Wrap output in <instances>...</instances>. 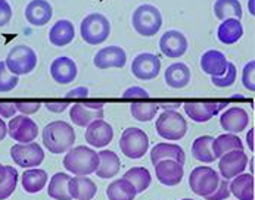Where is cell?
I'll return each instance as SVG.
<instances>
[{"label":"cell","instance_id":"cell-1","mask_svg":"<svg viewBox=\"0 0 255 200\" xmlns=\"http://www.w3.org/2000/svg\"><path fill=\"white\" fill-rule=\"evenodd\" d=\"M43 144L44 147L55 153H65L73 147L75 141V131L65 121H53L43 128Z\"/></svg>","mask_w":255,"mask_h":200},{"label":"cell","instance_id":"cell-2","mask_svg":"<svg viewBox=\"0 0 255 200\" xmlns=\"http://www.w3.org/2000/svg\"><path fill=\"white\" fill-rule=\"evenodd\" d=\"M64 167L75 175L87 177L96 172L99 167V155L90 147H84V146L74 147L68 150L64 159Z\"/></svg>","mask_w":255,"mask_h":200},{"label":"cell","instance_id":"cell-3","mask_svg":"<svg viewBox=\"0 0 255 200\" xmlns=\"http://www.w3.org/2000/svg\"><path fill=\"white\" fill-rule=\"evenodd\" d=\"M81 38L87 44H101L111 34V24L108 18L102 13H90L87 15L80 25Z\"/></svg>","mask_w":255,"mask_h":200},{"label":"cell","instance_id":"cell-4","mask_svg":"<svg viewBox=\"0 0 255 200\" xmlns=\"http://www.w3.org/2000/svg\"><path fill=\"white\" fill-rule=\"evenodd\" d=\"M162 16L158 7L152 4H142L133 13V28L143 37H152L161 30Z\"/></svg>","mask_w":255,"mask_h":200},{"label":"cell","instance_id":"cell-5","mask_svg":"<svg viewBox=\"0 0 255 200\" xmlns=\"http://www.w3.org/2000/svg\"><path fill=\"white\" fill-rule=\"evenodd\" d=\"M4 64L9 72H12L13 75H25L36 68L37 55L30 46L19 44L10 49Z\"/></svg>","mask_w":255,"mask_h":200},{"label":"cell","instance_id":"cell-6","mask_svg":"<svg viewBox=\"0 0 255 200\" xmlns=\"http://www.w3.org/2000/svg\"><path fill=\"white\" fill-rule=\"evenodd\" d=\"M187 122L176 110H164L156 119V133L167 140H180L186 135Z\"/></svg>","mask_w":255,"mask_h":200},{"label":"cell","instance_id":"cell-7","mask_svg":"<svg viewBox=\"0 0 255 200\" xmlns=\"http://www.w3.org/2000/svg\"><path fill=\"white\" fill-rule=\"evenodd\" d=\"M220 177L219 174L210 167H196L189 177V186L190 190L202 198H207L216 192L219 187Z\"/></svg>","mask_w":255,"mask_h":200},{"label":"cell","instance_id":"cell-8","mask_svg":"<svg viewBox=\"0 0 255 200\" xmlns=\"http://www.w3.org/2000/svg\"><path fill=\"white\" fill-rule=\"evenodd\" d=\"M121 152L130 159H140L145 156L149 147V138L143 130L131 127L124 130L120 138Z\"/></svg>","mask_w":255,"mask_h":200},{"label":"cell","instance_id":"cell-9","mask_svg":"<svg viewBox=\"0 0 255 200\" xmlns=\"http://www.w3.org/2000/svg\"><path fill=\"white\" fill-rule=\"evenodd\" d=\"M10 158L21 168H36L44 159L43 149L34 143H19L10 147Z\"/></svg>","mask_w":255,"mask_h":200},{"label":"cell","instance_id":"cell-10","mask_svg":"<svg viewBox=\"0 0 255 200\" xmlns=\"http://www.w3.org/2000/svg\"><path fill=\"white\" fill-rule=\"evenodd\" d=\"M7 133L10 138L19 143H31L38 134V127L27 115H18L13 116L7 124Z\"/></svg>","mask_w":255,"mask_h":200},{"label":"cell","instance_id":"cell-11","mask_svg":"<svg viewBox=\"0 0 255 200\" xmlns=\"http://www.w3.org/2000/svg\"><path fill=\"white\" fill-rule=\"evenodd\" d=\"M248 165V156L244 150H232L220 158L219 169L224 180L241 175Z\"/></svg>","mask_w":255,"mask_h":200},{"label":"cell","instance_id":"cell-12","mask_svg":"<svg viewBox=\"0 0 255 200\" xmlns=\"http://www.w3.org/2000/svg\"><path fill=\"white\" fill-rule=\"evenodd\" d=\"M229 104V100L224 101H204V103H186L184 112L187 113V116L190 119H193L195 122H207L210 121L214 115H217L221 112L226 106Z\"/></svg>","mask_w":255,"mask_h":200},{"label":"cell","instance_id":"cell-13","mask_svg":"<svg viewBox=\"0 0 255 200\" xmlns=\"http://www.w3.org/2000/svg\"><path fill=\"white\" fill-rule=\"evenodd\" d=\"M161 71V61L152 53H140L131 64V72L136 78L149 81L158 77Z\"/></svg>","mask_w":255,"mask_h":200},{"label":"cell","instance_id":"cell-14","mask_svg":"<svg viewBox=\"0 0 255 200\" xmlns=\"http://www.w3.org/2000/svg\"><path fill=\"white\" fill-rule=\"evenodd\" d=\"M159 49L167 58H180L187 50V38L177 30H170L162 34Z\"/></svg>","mask_w":255,"mask_h":200},{"label":"cell","instance_id":"cell-15","mask_svg":"<svg viewBox=\"0 0 255 200\" xmlns=\"http://www.w3.org/2000/svg\"><path fill=\"white\" fill-rule=\"evenodd\" d=\"M114 138V130L104 119H95L87 125L86 141L93 147H107Z\"/></svg>","mask_w":255,"mask_h":200},{"label":"cell","instance_id":"cell-16","mask_svg":"<svg viewBox=\"0 0 255 200\" xmlns=\"http://www.w3.org/2000/svg\"><path fill=\"white\" fill-rule=\"evenodd\" d=\"M127 62V55L123 47L120 46H108L102 50H99L93 59L95 67L99 69H108V68H123Z\"/></svg>","mask_w":255,"mask_h":200},{"label":"cell","instance_id":"cell-17","mask_svg":"<svg viewBox=\"0 0 255 200\" xmlns=\"http://www.w3.org/2000/svg\"><path fill=\"white\" fill-rule=\"evenodd\" d=\"M155 172H156V178L159 180V183L164 186H168V187L177 186L184 175L182 164L171 161V159L159 161L155 165Z\"/></svg>","mask_w":255,"mask_h":200},{"label":"cell","instance_id":"cell-18","mask_svg":"<svg viewBox=\"0 0 255 200\" xmlns=\"http://www.w3.org/2000/svg\"><path fill=\"white\" fill-rule=\"evenodd\" d=\"M221 128L229 133H241L244 131L250 124V116L242 107H230L229 110L223 112L220 118Z\"/></svg>","mask_w":255,"mask_h":200},{"label":"cell","instance_id":"cell-19","mask_svg":"<svg viewBox=\"0 0 255 200\" xmlns=\"http://www.w3.org/2000/svg\"><path fill=\"white\" fill-rule=\"evenodd\" d=\"M53 15L52 4L47 0H33L25 7V18L31 25L43 27L46 25Z\"/></svg>","mask_w":255,"mask_h":200},{"label":"cell","instance_id":"cell-20","mask_svg":"<svg viewBox=\"0 0 255 200\" xmlns=\"http://www.w3.org/2000/svg\"><path fill=\"white\" fill-rule=\"evenodd\" d=\"M50 75L59 84H70L77 77V65L67 56L56 58L50 65Z\"/></svg>","mask_w":255,"mask_h":200},{"label":"cell","instance_id":"cell-21","mask_svg":"<svg viewBox=\"0 0 255 200\" xmlns=\"http://www.w3.org/2000/svg\"><path fill=\"white\" fill-rule=\"evenodd\" d=\"M164 159H171L179 164H184L186 161V153L180 146L177 144H168V143H158L152 147L150 150V162L155 167L159 161Z\"/></svg>","mask_w":255,"mask_h":200},{"label":"cell","instance_id":"cell-22","mask_svg":"<svg viewBox=\"0 0 255 200\" xmlns=\"http://www.w3.org/2000/svg\"><path fill=\"white\" fill-rule=\"evenodd\" d=\"M96 184L84 177V175H75L74 178H70L68 183V193L71 199L77 200H92L96 196Z\"/></svg>","mask_w":255,"mask_h":200},{"label":"cell","instance_id":"cell-23","mask_svg":"<svg viewBox=\"0 0 255 200\" xmlns=\"http://www.w3.org/2000/svg\"><path fill=\"white\" fill-rule=\"evenodd\" d=\"M229 183L230 195L238 200H254V175L241 174Z\"/></svg>","mask_w":255,"mask_h":200},{"label":"cell","instance_id":"cell-24","mask_svg":"<svg viewBox=\"0 0 255 200\" xmlns=\"http://www.w3.org/2000/svg\"><path fill=\"white\" fill-rule=\"evenodd\" d=\"M201 68L211 77H220L227 69V59L220 50H208L201 58Z\"/></svg>","mask_w":255,"mask_h":200},{"label":"cell","instance_id":"cell-25","mask_svg":"<svg viewBox=\"0 0 255 200\" xmlns=\"http://www.w3.org/2000/svg\"><path fill=\"white\" fill-rule=\"evenodd\" d=\"M70 118L78 127H87L95 119H104V109H92L86 103H77L71 107Z\"/></svg>","mask_w":255,"mask_h":200},{"label":"cell","instance_id":"cell-26","mask_svg":"<svg viewBox=\"0 0 255 200\" xmlns=\"http://www.w3.org/2000/svg\"><path fill=\"white\" fill-rule=\"evenodd\" d=\"M75 37L73 22L68 19H59L49 31V40L53 46L62 47L70 44Z\"/></svg>","mask_w":255,"mask_h":200},{"label":"cell","instance_id":"cell-27","mask_svg":"<svg viewBox=\"0 0 255 200\" xmlns=\"http://www.w3.org/2000/svg\"><path fill=\"white\" fill-rule=\"evenodd\" d=\"M190 81V69L186 64H171L165 71V83L171 89H183Z\"/></svg>","mask_w":255,"mask_h":200},{"label":"cell","instance_id":"cell-28","mask_svg":"<svg viewBox=\"0 0 255 200\" xmlns=\"http://www.w3.org/2000/svg\"><path fill=\"white\" fill-rule=\"evenodd\" d=\"M99 167L96 169V175L99 178H112L118 174L121 162L112 150H101L99 153Z\"/></svg>","mask_w":255,"mask_h":200},{"label":"cell","instance_id":"cell-29","mask_svg":"<svg viewBox=\"0 0 255 200\" xmlns=\"http://www.w3.org/2000/svg\"><path fill=\"white\" fill-rule=\"evenodd\" d=\"M46 183H47V174L43 169L30 168L28 171H24L22 174V189L30 195L41 192Z\"/></svg>","mask_w":255,"mask_h":200},{"label":"cell","instance_id":"cell-30","mask_svg":"<svg viewBox=\"0 0 255 200\" xmlns=\"http://www.w3.org/2000/svg\"><path fill=\"white\" fill-rule=\"evenodd\" d=\"M232 150H244V143L239 135L223 134L213 140V153L216 159H220L224 153Z\"/></svg>","mask_w":255,"mask_h":200},{"label":"cell","instance_id":"cell-31","mask_svg":"<svg viewBox=\"0 0 255 200\" xmlns=\"http://www.w3.org/2000/svg\"><path fill=\"white\" fill-rule=\"evenodd\" d=\"M244 35V27L239 19H224L217 31V37L223 44H233Z\"/></svg>","mask_w":255,"mask_h":200},{"label":"cell","instance_id":"cell-32","mask_svg":"<svg viewBox=\"0 0 255 200\" xmlns=\"http://www.w3.org/2000/svg\"><path fill=\"white\" fill-rule=\"evenodd\" d=\"M18 184V171L9 165H0V200L9 199Z\"/></svg>","mask_w":255,"mask_h":200},{"label":"cell","instance_id":"cell-33","mask_svg":"<svg viewBox=\"0 0 255 200\" xmlns=\"http://www.w3.org/2000/svg\"><path fill=\"white\" fill-rule=\"evenodd\" d=\"M213 140L214 138L211 135H202L193 141L192 155L196 161L204 162V164H211L216 161L214 153H213Z\"/></svg>","mask_w":255,"mask_h":200},{"label":"cell","instance_id":"cell-34","mask_svg":"<svg viewBox=\"0 0 255 200\" xmlns=\"http://www.w3.org/2000/svg\"><path fill=\"white\" fill-rule=\"evenodd\" d=\"M136 195L134 186L124 178L115 180L107 189V196L110 200H134Z\"/></svg>","mask_w":255,"mask_h":200},{"label":"cell","instance_id":"cell-35","mask_svg":"<svg viewBox=\"0 0 255 200\" xmlns=\"http://www.w3.org/2000/svg\"><path fill=\"white\" fill-rule=\"evenodd\" d=\"M70 175L64 172H58L50 178L47 195L55 200H71V196L68 193V183H70Z\"/></svg>","mask_w":255,"mask_h":200},{"label":"cell","instance_id":"cell-36","mask_svg":"<svg viewBox=\"0 0 255 200\" xmlns=\"http://www.w3.org/2000/svg\"><path fill=\"white\" fill-rule=\"evenodd\" d=\"M214 13L216 16L224 19H239L242 18V6L239 0H217L214 3Z\"/></svg>","mask_w":255,"mask_h":200},{"label":"cell","instance_id":"cell-37","mask_svg":"<svg viewBox=\"0 0 255 200\" xmlns=\"http://www.w3.org/2000/svg\"><path fill=\"white\" fill-rule=\"evenodd\" d=\"M123 178L130 181L134 186L136 193H142L143 190H146L150 186V181H152V177H150L149 171L143 167H134L128 169L124 174Z\"/></svg>","mask_w":255,"mask_h":200},{"label":"cell","instance_id":"cell-38","mask_svg":"<svg viewBox=\"0 0 255 200\" xmlns=\"http://www.w3.org/2000/svg\"><path fill=\"white\" fill-rule=\"evenodd\" d=\"M158 104L156 103H131L130 106V112L133 115L134 119L140 121V122H147L150 119L155 118L156 112H158Z\"/></svg>","mask_w":255,"mask_h":200},{"label":"cell","instance_id":"cell-39","mask_svg":"<svg viewBox=\"0 0 255 200\" xmlns=\"http://www.w3.org/2000/svg\"><path fill=\"white\" fill-rule=\"evenodd\" d=\"M18 75H13L6 68V64L0 61V93H7L18 86Z\"/></svg>","mask_w":255,"mask_h":200},{"label":"cell","instance_id":"cell-40","mask_svg":"<svg viewBox=\"0 0 255 200\" xmlns=\"http://www.w3.org/2000/svg\"><path fill=\"white\" fill-rule=\"evenodd\" d=\"M211 81H213L214 86H217L220 89L230 87L236 81V67L232 62H227L226 72L223 75H220V77H211Z\"/></svg>","mask_w":255,"mask_h":200},{"label":"cell","instance_id":"cell-41","mask_svg":"<svg viewBox=\"0 0 255 200\" xmlns=\"http://www.w3.org/2000/svg\"><path fill=\"white\" fill-rule=\"evenodd\" d=\"M255 62L251 61L248 62L245 68H244V72H242V83L245 86V89H248L250 92H254L255 90Z\"/></svg>","mask_w":255,"mask_h":200},{"label":"cell","instance_id":"cell-42","mask_svg":"<svg viewBox=\"0 0 255 200\" xmlns=\"http://www.w3.org/2000/svg\"><path fill=\"white\" fill-rule=\"evenodd\" d=\"M230 196V189H229V180H220L219 187L216 192L210 196H207V200H224Z\"/></svg>","mask_w":255,"mask_h":200},{"label":"cell","instance_id":"cell-43","mask_svg":"<svg viewBox=\"0 0 255 200\" xmlns=\"http://www.w3.org/2000/svg\"><path fill=\"white\" fill-rule=\"evenodd\" d=\"M15 107L22 115H33L41 107V103L40 101H16Z\"/></svg>","mask_w":255,"mask_h":200},{"label":"cell","instance_id":"cell-44","mask_svg":"<svg viewBox=\"0 0 255 200\" xmlns=\"http://www.w3.org/2000/svg\"><path fill=\"white\" fill-rule=\"evenodd\" d=\"M12 18V7L7 0H0V27L9 24Z\"/></svg>","mask_w":255,"mask_h":200},{"label":"cell","instance_id":"cell-45","mask_svg":"<svg viewBox=\"0 0 255 200\" xmlns=\"http://www.w3.org/2000/svg\"><path fill=\"white\" fill-rule=\"evenodd\" d=\"M16 112L15 103H0V118H13Z\"/></svg>","mask_w":255,"mask_h":200},{"label":"cell","instance_id":"cell-46","mask_svg":"<svg viewBox=\"0 0 255 200\" xmlns=\"http://www.w3.org/2000/svg\"><path fill=\"white\" fill-rule=\"evenodd\" d=\"M124 98H149V93L143 90L142 87H131V89H127L123 95Z\"/></svg>","mask_w":255,"mask_h":200},{"label":"cell","instance_id":"cell-47","mask_svg":"<svg viewBox=\"0 0 255 200\" xmlns=\"http://www.w3.org/2000/svg\"><path fill=\"white\" fill-rule=\"evenodd\" d=\"M46 107H47V110H50V112H53V113H61V112H64V110L68 107V103H67V101H64V103L50 101V103H46Z\"/></svg>","mask_w":255,"mask_h":200},{"label":"cell","instance_id":"cell-48","mask_svg":"<svg viewBox=\"0 0 255 200\" xmlns=\"http://www.w3.org/2000/svg\"><path fill=\"white\" fill-rule=\"evenodd\" d=\"M89 96V90L86 87H78L73 92L67 93V98H87Z\"/></svg>","mask_w":255,"mask_h":200},{"label":"cell","instance_id":"cell-49","mask_svg":"<svg viewBox=\"0 0 255 200\" xmlns=\"http://www.w3.org/2000/svg\"><path fill=\"white\" fill-rule=\"evenodd\" d=\"M158 107H162L164 110H176L180 107V103H161L158 104Z\"/></svg>","mask_w":255,"mask_h":200},{"label":"cell","instance_id":"cell-50","mask_svg":"<svg viewBox=\"0 0 255 200\" xmlns=\"http://www.w3.org/2000/svg\"><path fill=\"white\" fill-rule=\"evenodd\" d=\"M6 134H7V125L3 121V118H0V141L6 137Z\"/></svg>","mask_w":255,"mask_h":200},{"label":"cell","instance_id":"cell-51","mask_svg":"<svg viewBox=\"0 0 255 200\" xmlns=\"http://www.w3.org/2000/svg\"><path fill=\"white\" fill-rule=\"evenodd\" d=\"M247 141H248V144H250V149L254 152V128L250 130V133L247 135Z\"/></svg>","mask_w":255,"mask_h":200},{"label":"cell","instance_id":"cell-52","mask_svg":"<svg viewBox=\"0 0 255 200\" xmlns=\"http://www.w3.org/2000/svg\"><path fill=\"white\" fill-rule=\"evenodd\" d=\"M182 200H193V199H182Z\"/></svg>","mask_w":255,"mask_h":200}]
</instances>
